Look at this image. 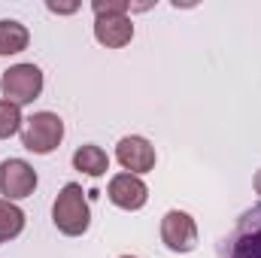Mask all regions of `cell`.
<instances>
[{"label":"cell","instance_id":"obj_1","mask_svg":"<svg viewBox=\"0 0 261 258\" xmlns=\"http://www.w3.org/2000/svg\"><path fill=\"white\" fill-rule=\"evenodd\" d=\"M52 222L55 228L67 237H82L91 225V210H88V197L82 192L79 183H67L58 192L52 203Z\"/></svg>","mask_w":261,"mask_h":258},{"label":"cell","instance_id":"obj_2","mask_svg":"<svg viewBox=\"0 0 261 258\" xmlns=\"http://www.w3.org/2000/svg\"><path fill=\"white\" fill-rule=\"evenodd\" d=\"M219 255L222 258H261V203H255L252 210H246L237 219V225L225 237Z\"/></svg>","mask_w":261,"mask_h":258},{"label":"cell","instance_id":"obj_3","mask_svg":"<svg viewBox=\"0 0 261 258\" xmlns=\"http://www.w3.org/2000/svg\"><path fill=\"white\" fill-rule=\"evenodd\" d=\"M64 140V122L58 113H34L24 131H21V146L28 152H37V155H49L61 146Z\"/></svg>","mask_w":261,"mask_h":258},{"label":"cell","instance_id":"obj_4","mask_svg":"<svg viewBox=\"0 0 261 258\" xmlns=\"http://www.w3.org/2000/svg\"><path fill=\"white\" fill-rule=\"evenodd\" d=\"M0 91H3V100L15 104V107H24V104H34L43 91V70L37 64H15L9 67L3 76H0Z\"/></svg>","mask_w":261,"mask_h":258},{"label":"cell","instance_id":"obj_5","mask_svg":"<svg viewBox=\"0 0 261 258\" xmlns=\"http://www.w3.org/2000/svg\"><path fill=\"white\" fill-rule=\"evenodd\" d=\"M161 240L170 252H195L197 249V222L186 210H167L161 219Z\"/></svg>","mask_w":261,"mask_h":258},{"label":"cell","instance_id":"obj_6","mask_svg":"<svg viewBox=\"0 0 261 258\" xmlns=\"http://www.w3.org/2000/svg\"><path fill=\"white\" fill-rule=\"evenodd\" d=\"M34 189H37V170L24 158H6L0 164V194H3V200L31 197Z\"/></svg>","mask_w":261,"mask_h":258},{"label":"cell","instance_id":"obj_7","mask_svg":"<svg viewBox=\"0 0 261 258\" xmlns=\"http://www.w3.org/2000/svg\"><path fill=\"white\" fill-rule=\"evenodd\" d=\"M116 158H119V164L125 167V173H134V176L155 170V146H152L146 137H137V134L119 140Z\"/></svg>","mask_w":261,"mask_h":258},{"label":"cell","instance_id":"obj_8","mask_svg":"<svg viewBox=\"0 0 261 258\" xmlns=\"http://www.w3.org/2000/svg\"><path fill=\"white\" fill-rule=\"evenodd\" d=\"M107 197L119 207V210H143L149 200V189L140 176L134 173H116L107 186Z\"/></svg>","mask_w":261,"mask_h":258},{"label":"cell","instance_id":"obj_9","mask_svg":"<svg viewBox=\"0 0 261 258\" xmlns=\"http://www.w3.org/2000/svg\"><path fill=\"white\" fill-rule=\"evenodd\" d=\"M94 40L107 49H122L134 40V21L128 15H100L94 18Z\"/></svg>","mask_w":261,"mask_h":258},{"label":"cell","instance_id":"obj_10","mask_svg":"<svg viewBox=\"0 0 261 258\" xmlns=\"http://www.w3.org/2000/svg\"><path fill=\"white\" fill-rule=\"evenodd\" d=\"M73 167H76L79 173H85V176H103V173L110 170V155H107L100 146L85 143V146H79V149L73 152Z\"/></svg>","mask_w":261,"mask_h":258},{"label":"cell","instance_id":"obj_11","mask_svg":"<svg viewBox=\"0 0 261 258\" xmlns=\"http://www.w3.org/2000/svg\"><path fill=\"white\" fill-rule=\"evenodd\" d=\"M31 43V34L15 18H0V55H18Z\"/></svg>","mask_w":261,"mask_h":258},{"label":"cell","instance_id":"obj_12","mask_svg":"<svg viewBox=\"0 0 261 258\" xmlns=\"http://www.w3.org/2000/svg\"><path fill=\"white\" fill-rule=\"evenodd\" d=\"M21 231H24V213L12 200H3L0 197V243L15 240Z\"/></svg>","mask_w":261,"mask_h":258},{"label":"cell","instance_id":"obj_13","mask_svg":"<svg viewBox=\"0 0 261 258\" xmlns=\"http://www.w3.org/2000/svg\"><path fill=\"white\" fill-rule=\"evenodd\" d=\"M21 107L9 104V100H0V140H9L21 131Z\"/></svg>","mask_w":261,"mask_h":258},{"label":"cell","instance_id":"obj_14","mask_svg":"<svg viewBox=\"0 0 261 258\" xmlns=\"http://www.w3.org/2000/svg\"><path fill=\"white\" fill-rule=\"evenodd\" d=\"M91 9H94V18H100V15H128L130 3L128 0H94Z\"/></svg>","mask_w":261,"mask_h":258},{"label":"cell","instance_id":"obj_15","mask_svg":"<svg viewBox=\"0 0 261 258\" xmlns=\"http://www.w3.org/2000/svg\"><path fill=\"white\" fill-rule=\"evenodd\" d=\"M46 6H49L52 12H64V15H67V12H76V9H79L76 3H52V0H49Z\"/></svg>","mask_w":261,"mask_h":258},{"label":"cell","instance_id":"obj_16","mask_svg":"<svg viewBox=\"0 0 261 258\" xmlns=\"http://www.w3.org/2000/svg\"><path fill=\"white\" fill-rule=\"evenodd\" d=\"M252 186H255V192L261 194V170H258V173H255V179H252Z\"/></svg>","mask_w":261,"mask_h":258},{"label":"cell","instance_id":"obj_17","mask_svg":"<svg viewBox=\"0 0 261 258\" xmlns=\"http://www.w3.org/2000/svg\"><path fill=\"white\" fill-rule=\"evenodd\" d=\"M119 258H137V255H119Z\"/></svg>","mask_w":261,"mask_h":258}]
</instances>
